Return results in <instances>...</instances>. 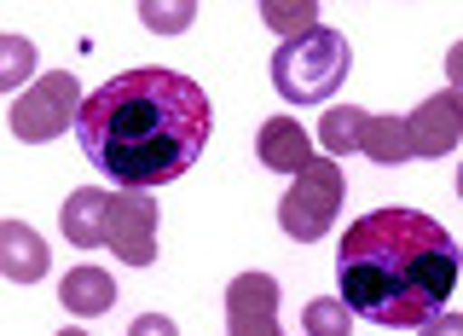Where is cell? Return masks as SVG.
<instances>
[{
  "label": "cell",
  "mask_w": 463,
  "mask_h": 336,
  "mask_svg": "<svg viewBox=\"0 0 463 336\" xmlns=\"http://www.w3.org/2000/svg\"><path fill=\"white\" fill-rule=\"evenodd\" d=\"M105 250H116L122 267H151L156 261V197L151 192H110Z\"/></svg>",
  "instance_id": "cell-6"
},
{
  "label": "cell",
  "mask_w": 463,
  "mask_h": 336,
  "mask_svg": "<svg viewBox=\"0 0 463 336\" xmlns=\"http://www.w3.org/2000/svg\"><path fill=\"white\" fill-rule=\"evenodd\" d=\"M458 197H463V168H458Z\"/></svg>",
  "instance_id": "cell-23"
},
{
  "label": "cell",
  "mask_w": 463,
  "mask_h": 336,
  "mask_svg": "<svg viewBox=\"0 0 463 336\" xmlns=\"http://www.w3.org/2000/svg\"><path fill=\"white\" fill-rule=\"evenodd\" d=\"M342 197H347V174L336 168V157H318L307 174L289 180V192L279 203V226L296 244H313V238H325V226L342 215Z\"/></svg>",
  "instance_id": "cell-4"
},
{
  "label": "cell",
  "mask_w": 463,
  "mask_h": 336,
  "mask_svg": "<svg viewBox=\"0 0 463 336\" xmlns=\"http://www.w3.org/2000/svg\"><path fill=\"white\" fill-rule=\"evenodd\" d=\"M24 70H29V41L24 35H6V87H18Z\"/></svg>",
  "instance_id": "cell-18"
},
{
  "label": "cell",
  "mask_w": 463,
  "mask_h": 336,
  "mask_svg": "<svg viewBox=\"0 0 463 336\" xmlns=\"http://www.w3.org/2000/svg\"><path fill=\"white\" fill-rule=\"evenodd\" d=\"M209 128H214L209 93L192 76L145 64L87 93L76 139L105 180H116L122 192H151V186L180 180L197 163L209 145Z\"/></svg>",
  "instance_id": "cell-1"
},
{
  "label": "cell",
  "mask_w": 463,
  "mask_h": 336,
  "mask_svg": "<svg viewBox=\"0 0 463 336\" xmlns=\"http://www.w3.org/2000/svg\"><path fill=\"white\" fill-rule=\"evenodd\" d=\"M58 336H87V331H58Z\"/></svg>",
  "instance_id": "cell-22"
},
{
  "label": "cell",
  "mask_w": 463,
  "mask_h": 336,
  "mask_svg": "<svg viewBox=\"0 0 463 336\" xmlns=\"http://www.w3.org/2000/svg\"><path fill=\"white\" fill-rule=\"evenodd\" d=\"M318 134H325V157H347V151H359V145H365V110H354V105H330Z\"/></svg>",
  "instance_id": "cell-15"
},
{
  "label": "cell",
  "mask_w": 463,
  "mask_h": 336,
  "mask_svg": "<svg viewBox=\"0 0 463 336\" xmlns=\"http://www.w3.org/2000/svg\"><path fill=\"white\" fill-rule=\"evenodd\" d=\"M359 151L383 168H400L405 157H417L411 145V116H365V145Z\"/></svg>",
  "instance_id": "cell-13"
},
{
  "label": "cell",
  "mask_w": 463,
  "mask_h": 336,
  "mask_svg": "<svg viewBox=\"0 0 463 336\" xmlns=\"http://www.w3.org/2000/svg\"><path fill=\"white\" fill-rule=\"evenodd\" d=\"M52 255H47V238H41L35 226L24 221H0V273H6L12 284H35L47 279Z\"/></svg>",
  "instance_id": "cell-10"
},
{
  "label": "cell",
  "mask_w": 463,
  "mask_h": 336,
  "mask_svg": "<svg viewBox=\"0 0 463 336\" xmlns=\"http://www.w3.org/2000/svg\"><path fill=\"white\" fill-rule=\"evenodd\" d=\"M446 82H452L458 93H463V41H458L452 53H446Z\"/></svg>",
  "instance_id": "cell-21"
},
{
  "label": "cell",
  "mask_w": 463,
  "mask_h": 336,
  "mask_svg": "<svg viewBox=\"0 0 463 336\" xmlns=\"http://www.w3.org/2000/svg\"><path fill=\"white\" fill-rule=\"evenodd\" d=\"M417 336H463V313H440V319H429Z\"/></svg>",
  "instance_id": "cell-20"
},
{
  "label": "cell",
  "mask_w": 463,
  "mask_h": 336,
  "mask_svg": "<svg viewBox=\"0 0 463 336\" xmlns=\"http://www.w3.org/2000/svg\"><path fill=\"white\" fill-rule=\"evenodd\" d=\"M347 64H354L347 41L336 29L318 24L313 35H301V41H279V53H272V87H279L289 105H325L347 82Z\"/></svg>",
  "instance_id": "cell-3"
},
{
  "label": "cell",
  "mask_w": 463,
  "mask_h": 336,
  "mask_svg": "<svg viewBox=\"0 0 463 336\" xmlns=\"http://www.w3.org/2000/svg\"><path fill=\"white\" fill-rule=\"evenodd\" d=\"M128 336H180V331H174L168 313H139L134 325H128Z\"/></svg>",
  "instance_id": "cell-19"
},
{
  "label": "cell",
  "mask_w": 463,
  "mask_h": 336,
  "mask_svg": "<svg viewBox=\"0 0 463 336\" xmlns=\"http://www.w3.org/2000/svg\"><path fill=\"white\" fill-rule=\"evenodd\" d=\"M463 250L423 209H371L336 244V290L371 325L423 331L452 302Z\"/></svg>",
  "instance_id": "cell-2"
},
{
  "label": "cell",
  "mask_w": 463,
  "mask_h": 336,
  "mask_svg": "<svg viewBox=\"0 0 463 336\" xmlns=\"http://www.w3.org/2000/svg\"><path fill=\"white\" fill-rule=\"evenodd\" d=\"M81 87L70 70H47L35 87H24L18 99H12V134H18L24 145H47L58 139L70 122H81Z\"/></svg>",
  "instance_id": "cell-5"
},
{
  "label": "cell",
  "mask_w": 463,
  "mask_h": 336,
  "mask_svg": "<svg viewBox=\"0 0 463 336\" xmlns=\"http://www.w3.org/2000/svg\"><path fill=\"white\" fill-rule=\"evenodd\" d=\"M58 302H64V313H76V319H99L116 302V279L99 273V267H76V273L58 279Z\"/></svg>",
  "instance_id": "cell-12"
},
{
  "label": "cell",
  "mask_w": 463,
  "mask_h": 336,
  "mask_svg": "<svg viewBox=\"0 0 463 336\" xmlns=\"http://www.w3.org/2000/svg\"><path fill=\"white\" fill-rule=\"evenodd\" d=\"M192 18H197L192 0H185V6H151V0H145V6H139V24H151L156 35H180V29L192 24Z\"/></svg>",
  "instance_id": "cell-17"
},
{
  "label": "cell",
  "mask_w": 463,
  "mask_h": 336,
  "mask_svg": "<svg viewBox=\"0 0 463 336\" xmlns=\"http://www.w3.org/2000/svg\"><path fill=\"white\" fill-rule=\"evenodd\" d=\"M458 139H463V93L440 87V93H429L411 110V145H417V157H446Z\"/></svg>",
  "instance_id": "cell-8"
},
{
  "label": "cell",
  "mask_w": 463,
  "mask_h": 336,
  "mask_svg": "<svg viewBox=\"0 0 463 336\" xmlns=\"http://www.w3.org/2000/svg\"><path fill=\"white\" fill-rule=\"evenodd\" d=\"M226 331L232 336H284L279 331V279H272V273H238V279H232Z\"/></svg>",
  "instance_id": "cell-7"
},
{
  "label": "cell",
  "mask_w": 463,
  "mask_h": 336,
  "mask_svg": "<svg viewBox=\"0 0 463 336\" xmlns=\"http://www.w3.org/2000/svg\"><path fill=\"white\" fill-rule=\"evenodd\" d=\"M105 221H110V192L105 186H81V192L64 197V238L76 244V250L105 244Z\"/></svg>",
  "instance_id": "cell-11"
},
{
  "label": "cell",
  "mask_w": 463,
  "mask_h": 336,
  "mask_svg": "<svg viewBox=\"0 0 463 336\" xmlns=\"http://www.w3.org/2000/svg\"><path fill=\"white\" fill-rule=\"evenodd\" d=\"M307 336H354V308L342 296H313L307 302Z\"/></svg>",
  "instance_id": "cell-16"
},
{
  "label": "cell",
  "mask_w": 463,
  "mask_h": 336,
  "mask_svg": "<svg viewBox=\"0 0 463 336\" xmlns=\"http://www.w3.org/2000/svg\"><path fill=\"white\" fill-rule=\"evenodd\" d=\"M255 157H260V168H272V174H307L318 163L313 134L296 122V116H272V122H260Z\"/></svg>",
  "instance_id": "cell-9"
},
{
  "label": "cell",
  "mask_w": 463,
  "mask_h": 336,
  "mask_svg": "<svg viewBox=\"0 0 463 336\" xmlns=\"http://www.w3.org/2000/svg\"><path fill=\"white\" fill-rule=\"evenodd\" d=\"M260 24L279 41H301V35L318 29V6L313 0H267V6H260Z\"/></svg>",
  "instance_id": "cell-14"
}]
</instances>
